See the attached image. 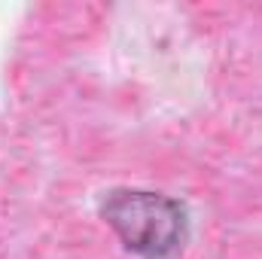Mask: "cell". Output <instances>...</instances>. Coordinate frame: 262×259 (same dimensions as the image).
<instances>
[{
	"mask_svg": "<svg viewBox=\"0 0 262 259\" xmlns=\"http://www.w3.org/2000/svg\"><path fill=\"white\" fill-rule=\"evenodd\" d=\"M98 217L137 259H177L192 235L186 201L156 189H107L98 198Z\"/></svg>",
	"mask_w": 262,
	"mask_h": 259,
	"instance_id": "1",
	"label": "cell"
}]
</instances>
